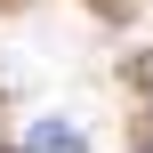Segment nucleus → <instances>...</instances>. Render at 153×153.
Instances as JSON below:
<instances>
[{"label":"nucleus","mask_w":153,"mask_h":153,"mask_svg":"<svg viewBox=\"0 0 153 153\" xmlns=\"http://www.w3.org/2000/svg\"><path fill=\"white\" fill-rule=\"evenodd\" d=\"M24 153H81V129H73V121H40Z\"/></svg>","instance_id":"obj_1"}]
</instances>
